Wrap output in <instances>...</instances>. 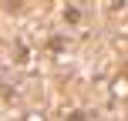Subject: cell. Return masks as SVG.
Here are the masks:
<instances>
[{
	"instance_id": "4",
	"label": "cell",
	"mask_w": 128,
	"mask_h": 121,
	"mask_svg": "<svg viewBox=\"0 0 128 121\" xmlns=\"http://www.w3.org/2000/svg\"><path fill=\"white\" fill-rule=\"evenodd\" d=\"M68 121H91V115H88V111H71Z\"/></svg>"
},
{
	"instance_id": "2",
	"label": "cell",
	"mask_w": 128,
	"mask_h": 121,
	"mask_svg": "<svg viewBox=\"0 0 128 121\" xmlns=\"http://www.w3.org/2000/svg\"><path fill=\"white\" fill-rule=\"evenodd\" d=\"M64 20H68V24H78V20H81V10H78V7H64Z\"/></svg>"
},
{
	"instance_id": "3",
	"label": "cell",
	"mask_w": 128,
	"mask_h": 121,
	"mask_svg": "<svg viewBox=\"0 0 128 121\" xmlns=\"http://www.w3.org/2000/svg\"><path fill=\"white\" fill-rule=\"evenodd\" d=\"M47 47H51L54 54H61V51H64V37H61V34H54V37L47 40Z\"/></svg>"
},
{
	"instance_id": "5",
	"label": "cell",
	"mask_w": 128,
	"mask_h": 121,
	"mask_svg": "<svg viewBox=\"0 0 128 121\" xmlns=\"http://www.w3.org/2000/svg\"><path fill=\"white\" fill-rule=\"evenodd\" d=\"M27 121H44V118H40V115H27Z\"/></svg>"
},
{
	"instance_id": "1",
	"label": "cell",
	"mask_w": 128,
	"mask_h": 121,
	"mask_svg": "<svg viewBox=\"0 0 128 121\" xmlns=\"http://www.w3.org/2000/svg\"><path fill=\"white\" fill-rule=\"evenodd\" d=\"M14 61H17V64H27V61H30V47H27V44H17V54H14Z\"/></svg>"
}]
</instances>
